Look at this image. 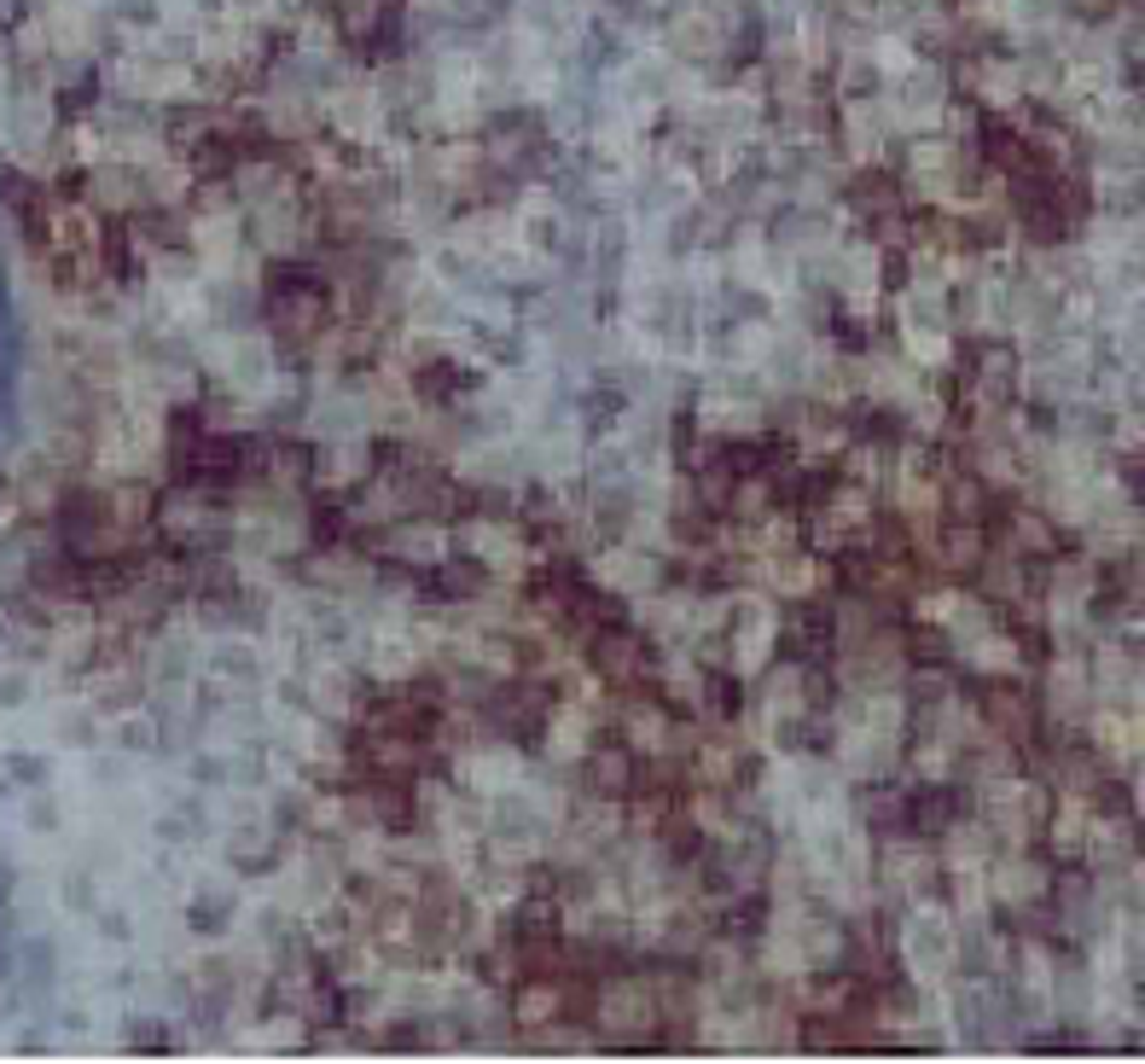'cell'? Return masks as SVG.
Wrapping results in <instances>:
<instances>
[{"label":"cell","mask_w":1145,"mask_h":1064,"mask_svg":"<svg viewBox=\"0 0 1145 1064\" xmlns=\"http://www.w3.org/2000/svg\"><path fill=\"white\" fill-rule=\"evenodd\" d=\"M267 332L285 355H302L314 349L320 337L332 332V292L320 285H302V280H279L267 292Z\"/></svg>","instance_id":"1"},{"label":"cell","mask_w":1145,"mask_h":1064,"mask_svg":"<svg viewBox=\"0 0 1145 1064\" xmlns=\"http://www.w3.org/2000/svg\"><path fill=\"white\" fill-rule=\"evenodd\" d=\"M907 669H913V657H907V634L896 629H872L867 640H855L844 646V686L855 692H889V686H907Z\"/></svg>","instance_id":"2"},{"label":"cell","mask_w":1145,"mask_h":1064,"mask_svg":"<svg viewBox=\"0 0 1145 1064\" xmlns=\"http://www.w3.org/2000/svg\"><path fill=\"white\" fill-rule=\"evenodd\" d=\"M733 47V12L727 0H693L669 18V53L686 59V64H715L727 59Z\"/></svg>","instance_id":"3"},{"label":"cell","mask_w":1145,"mask_h":1064,"mask_svg":"<svg viewBox=\"0 0 1145 1064\" xmlns=\"http://www.w3.org/2000/svg\"><path fill=\"white\" fill-rule=\"evenodd\" d=\"M976 721H983V728L995 733V739H1006V745L1030 751L1035 739H1041V728H1047V709H1041L1035 692L1012 686V675H1006V681H988V686H983Z\"/></svg>","instance_id":"4"},{"label":"cell","mask_w":1145,"mask_h":1064,"mask_svg":"<svg viewBox=\"0 0 1145 1064\" xmlns=\"http://www.w3.org/2000/svg\"><path fill=\"white\" fill-rule=\"evenodd\" d=\"M879 884L896 890V896H907V902H931V890L942 884V855L931 850V843H919V832H913V843L907 838L884 843Z\"/></svg>","instance_id":"5"},{"label":"cell","mask_w":1145,"mask_h":1064,"mask_svg":"<svg viewBox=\"0 0 1145 1064\" xmlns=\"http://www.w3.org/2000/svg\"><path fill=\"white\" fill-rule=\"evenodd\" d=\"M309 704H314L320 721H332V728H361L366 709H373V692H366L361 675H349V664H332L309 681Z\"/></svg>","instance_id":"6"},{"label":"cell","mask_w":1145,"mask_h":1064,"mask_svg":"<svg viewBox=\"0 0 1145 1064\" xmlns=\"http://www.w3.org/2000/svg\"><path fill=\"white\" fill-rule=\"evenodd\" d=\"M314 471H320V483L326 488H366L378 478V454L373 443L356 431V436H332L326 448L314 454Z\"/></svg>","instance_id":"7"},{"label":"cell","mask_w":1145,"mask_h":1064,"mask_svg":"<svg viewBox=\"0 0 1145 1064\" xmlns=\"http://www.w3.org/2000/svg\"><path fill=\"white\" fill-rule=\"evenodd\" d=\"M594 582L611 587V594H634L639 599V594H658V587H663V565L651 559V553L617 542L611 553H599V559H594Z\"/></svg>","instance_id":"8"},{"label":"cell","mask_w":1145,"mask_h":1064,"mask_svg":"<svg viewBox=\"0 0 1145 1064\" xmlns=\"http://www.w3.org/2000/svg\"><path fill=\"white\" fill-rule=\"evenodd\" d=\"M594 669H599L611 686H634V681H646V669H651V657H646V634L622 629V622L599 629V634H594Z\"/></svg>","instance_id":"9"},{"label":"cell","mask_w":1145,"mask_h":1064,"mask_svg":"<svg viewBox=\"0 0 1145 1064\" xmlns=\"http://www.w3.org/2000/svg\"><path fill=\"white\" fill-rule=\"evenodd\" d=\"M582 785L594 803H628L634 797V745H594L582 756Z\"/></svg>","instance_id":"10"},{"label":"cell","mask_w":1145,"mask_h":1064,"mask_svg":"<svg viewBox=\"0 0 1145 1064\" xmlns=\"http://www.w3.org/2000/svg\"><path fill=\"white\" fill-rule=\"evenodd\" d=\"M936 559L948 577H976L988 559V535H983V523H966V518H948L936 530Z\"/></svg>","instance_id":"11"},{"label":"cell","mask_w":1145,"mask_h":1064,"mask_svg":"<svg viewBox=\"0 0 1145 1064\" xmlns=\"http://www.w3.org/2000/svg\"><path fill=\"white\" fill-rule=\"evenodd\" d=\"M320 594H332V599H356L373 587V565L361 559V553H320V559H309V570H302Z\"/></svg>","instance_id":"12"},{"label":"cell","mask_w":1145,"mask_h":1064,"mask_svg":"<svg viewBox=\"0 0 1145 1064\" xmlns=\"http://www.w3.org/2000/svg\"><path fill=\"white\" fill-rule=\"evenodd\" d=\"M1006 547L1023 553V559H1041L1047 565L1058 553V530H1053V512H1035V506H1018L1012 523H1006Z\"/></svg>","instance_id":"13"},{"label":"cell","mask_w":1145,"mask_h":1064,"mask_svg":"<svg viewBox=\"0 0 1145 1064\" xmlns=\"http://www.w3.org/2000/svg\"><path fill=\"white\" fill-rule=\"evenodd\" d=\"M390 24V0H338V29L349 41H373Z\"/></svg>","instance_id":"14"},{"label":"cell","mask_w":1145,"mask_h":1064,"mask_svg":"<svg viewBox=\"0 0 1145 1064\" xmlns=\"http://www.w3.org/2000/svg\"><path fill=\"white\" fill-rule=\"evenodd\" d=\"M267 843H274L267 826H262V832H250V826H245V832L233 838V855H239V861H267Z\"/></svg>","instance_id":"15"}]
</instances>
